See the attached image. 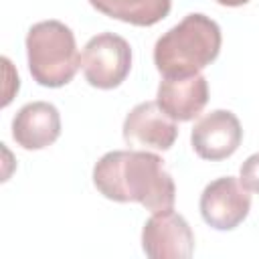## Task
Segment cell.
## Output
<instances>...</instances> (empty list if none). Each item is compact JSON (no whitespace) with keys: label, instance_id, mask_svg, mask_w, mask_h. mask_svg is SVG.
Returning a JSON list of instances; mask_svg holds the SVG:
<instances>
[{"label":"cell","instance_id":"1","mask_svg":"<svg viewBox=\"0 0 259 259\" xmlns=\"http://www.w3.org/2000/svg\"><path fill=\"white\" fill-rule=\"evenodd\" d=\"M95 188L115 202H140L150 212L168 210L176 200V186L164 160L146 150H113L93 168Z\"/></svg>","mask_w":259,"mask_h":259},{"label":"cell","instance_id":"2","mask_svg":"<svg viewBox=\"0 0 259 259\" xmlns=\"http://www.w3.org/2000/svg\"><path fill=\"white\" fill-rule=\"evenodd\" d=\"M221 42V28L212 18L200 12L186 14L156 40V69L164 77L196 75L219 57Z\"/></svg>","mask_w":259,"mask_h":259},{"label":"cell","instance_id":"3","mask_svg":"<svg viewBox=\"0 0 259 259\" xmlns=\"http://www.w3.org/2000/svg\"><path fill=\"white\" fill-rule=\"evenodd\" d=\"M26 59L32 79L53 89L67 85L81 67L75 34L59 20H42L28 28Z\"/></svg>","mask_w":259,"mask_h":259},{"label":"cell","instance_id":"4","mask_svg":"<svg viewBox=\"0 0 259 259\" xmlns=\"http://www.w3.org/2000/svg\"><path fill=\"white\" fill-rule=\"evenodd\" d=\"M81 69L91 87L113 89L125 81L132 69L130 42L113 32H101L83 49Z\"/></svg>","mask_w":259,"mask_h":259},{"label":"cell","instance_id":"5","mask_svg":"<svg viewBox=\"0 0 259 259\" xmlns=\"http://www.w3.org/2000/svg\"><path fill=\"white\" fill-rule=\"evenodd\" d=\"M198 206L208 227L231 231L247 219L251 210V194L239 178L223 176L204 186Z\"/></svg>","mask_w":259,"mask_h":259},{"label":"cell","instance_id":"6","mask_svg":"<svg viewBox=\"0 0 259 259\" xmlns=\"http://www.w3.org/2000/svg\"><path fill=\"white\" fill-rule=\"evenodd\" d=\"M142 249L152 259H188L194 253V235L172 208L152 212L142 229Z\"/></svg>","mask_w":259,"mask_h":259},{"label":"cell","instance_id":"7","mask_svg":"<svg viewBox=\"0 0 259 259\" xmlns=\"http://www.w3.org/2000/svg\"><path fill=\"white\" fill-rule=\"evenodd\" d=\"M178 138L176 121L156 101L138 103L123 119V140L138 150H170Z\"/></svg>","mask_w":259,"mask_h":259},{"label":"cell","instance_id":"8","mask_svg":"<svg viewBox=\"0 0 259 259\" xmlns=\"http://www.w3.org/2000/svg\"><path fill=\"white\" fill-rule=\"evenodd\" d=\"M243 140V127L229 109H214L200 117L192 132L190 144L202 160H225L237 152Z\"/></svg>","mask_w":259,"mask_h":259},{"label":"cell","instance_id":"9","mask_svg":"<svg viewBox=\"0 0 259 259\" xmlns=\"http://www.w3.org/2000/svg\"><path fill=\"white\" fill-rule=\"evenodd\" d=\"M208 101V83L202 73L188 77H164L158 85L156 103L174 121L194 119Z\"/></svg>","mask_w":259,"mask_h":259},{"label":"cell","instance_id":"10","mask_svg":"<svg viewBox=\"0 0 259 259\" xmlns=\"http://www.w3.org/2000/svg\"><path fill=\"white\" fill-rule=\"evenodd\" d=\"M61 136L59 109L49 101H32L12 119V138L24 150H42Z\"/></svg>","mask_w":259,"mask_h":259},{"label":"cell","instance_id":"11","mask_svg":"<svg viewBox=\"0 0 259 259\" xmlns=\"http://www.w3.org/2000/svg\"><path fill=\"white\" fill-rule=\"evenodd\" d=\"M89 4L109 18L136 26H152L168 16L172 0H89Z\"/></svg>","mask_w":259,"mask_h":259},{"label":"cell","instance_id":"12","mask_svg":"<svg viewBox=\"0 0 259 259\" xmlns=\"http://www.w3.org/2000/svg\"><path fill=\"white\" fill-rule=\"evenodd\" d=\"M239 180L241 184L251 190V192H259V152L249 156L243 164H241V172H239Z\"/></svg>","mask_w":259,"mask_h":259},{"label":"cell","instance_id":"13","mask_svg":"<svg viewBox=\"0 0 259 259\" xmlns=\"http://www.w3.org/2000/svg\"><path fill=\"white\" fill-rule=\"evenodd\" d=\"M219 4H223V6H231V8H235V6H243V4H247L249 0H217Z\"/></svg>","mask_w":259,"mask_h":259}]
</instances>
